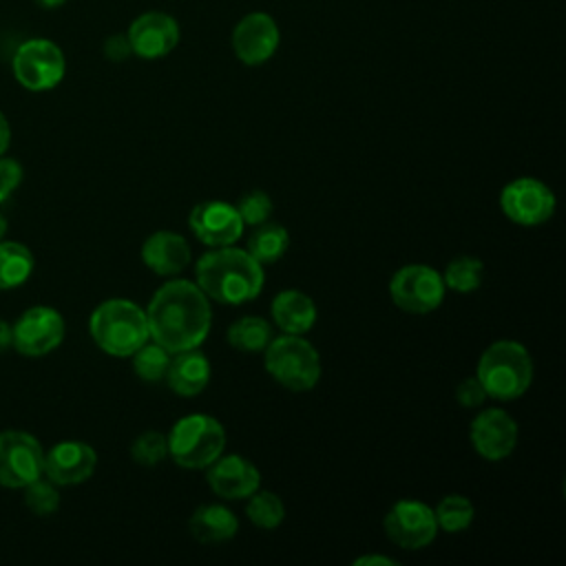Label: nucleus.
Segmentation results:
<instances>
[{"label":"nucleus","instance_id":"nucleus-1","mask_svg":"<svg viewBox=\"0 0 566 566\" xmlns=\"http://www.w3.org/2000/svg\"><path fill=\"white\" fill-rule=\"evenodd\" d=\"M144 310L150 340L170 354L201 347L212 327L210 298L188 279L161 283Z\"/></svg>","mask_w":566,"mask_h":566},{"label":"nucleus","instance_id":"nucleus-2","mask_svg":"<svg viewBox=\"0 0 566 566\" xmlns=\"http://www.w3.org/2000/svg\"><path fill=\"white\" fill-rule=\"evenodd\" d=\"M195 283L214 303L243 305L263 292L265 270L245 248H210L195 263Z\"/></svg>","mask_w":566,"mask_h":566},{"label":"nucleus","instance_id":"nucleus-3","mask_svg":"<svg viewBox=\"0 0 566 566\" xmlns=\"http://www.w3.org/2000/svg\"><path fill=\"white\" fill-rule=\"evenodd\" d=\"M88 334L104 354L113 358H130L146 340H150L146 310L130 298H106L91 312Z\"/></svg>","mask_w":566,"mask_h":566},{"label":"nucleus","instance_id":"nucleus-4","mask_svg":"<svg viewBox=\"0 0 566 566\" xmlns=\"http://www.w3.org/2000/svg\"><path fill=\"white\" fill-rule=\"evenodd\" d=\"M535 365L531 352L511 338L491 343L478 358L475 378L486 396L500 402L517 400L533 385Z\"/></svg>","mask_w":566,"mask_h":566},{"label":"nucleus","instance_id":"nucleus-5","mask_svg":"<svg viewBox=\"0 0 566 566\" xmlns=\"http://www.w3.org/2000/svg\"><path fill=\"white\" fill-rule=\"evenodd\" d=\"M263 367L274 382L294 394L314 389L323 374L318 349L305 336L283 332L263 349Z\"/></svg>","mask_w":566,"mask_h":566},{"label":"nucleus","instance_id":"nucleus-6","mask_svg":"<svg viewBox=\"0 0 566 566\" xmlns=\"http://www.w3.org/2000/svg\"><path fill=\"white\" fill-rule=\"evenodd\" d=\"M166 440L168 458H172L177 467L199 471L226 451L228 436L219 418L210 413H188L170 427Z\"/></svg>","mask_w":566,"mask_h":566},{"label":"nucleus","instance_id":"nucleus-7","mask_svg":"<svg viewBox=\"0 0 566 566\" xmlns=\"http://www.w3.org/2000/svg\"><path fill=\"white\" fill-rule=\"evenodd\" d=\"M11 71L22 88L31 93H44L64 80L66 57L53 40L29 38L15 49L11 57Z\"/></svg>","mask_w":566,"mask_h":566},{"label":"nucleus","instance_id":"nucleus-8","mask_svg":"<svg viewBox=\"0 0 566 566\" xmlns=\"http://www.w3.org/2000/svg\"><path fill=\"white\" fill-rule=\"evenodd\" d=\"M447 287L442 272L427 263H407L389 279L394 305L407 314H431L444 301Z\"/></svg>","mask_w":566,"mask_h":566},{"label":"nucleus","instance_id":"nucleus-9","mask_svg":"<svg viewBox=\"0 0 566 566\" xmlns=\"http://www.w3.org/2000/svg\"><path fill=\"white\" fill-rule=\"evenodd\" d=\"M13 349L24 358H42L55 352L64 336V316L51 305H31L13 323Z\"/></svg>","mask_w":566,"mask_h":566},{"label":"nucleus","instance_id":"nucleus-10","mask_svg":"<svg viewBox=\"0 0 566 566\" xmlns=\"http://www.w3.org/2000/svg\"><path fill=\"white\" fill-rule=\"evenodd\" d=\"M555 208L553 188L537 177H517L500 190V210L515 226H542L555 214Z\"/></svg>","mask_w":566,"mask_h":566},{"label":"nucleus","instance_id":"nucleus-11","mask_svg":"<svg viewBox=\"0 0 566 566\" xmlns=\"http://www.w3.org/2000/svg\"><path fill=\"white\" fill-rule=\"evenodd\" d=\"M44 475V447L22 429L0 431V486L24 489Z\"/></svg>","mask_w":566,"mask_h":566},{"label":"nucleus","instance_id":"nucleus-12","mask_svg":"<svg viewBox=\"0 0 566 566\" xmlns=\"http://www.w3.org/2000/svg\"><path fill=\"white\" fill-rule=\"evenodd\" d=\"M382 528L387 539L405 551L427 548L440 533L433 506L413 497L394 502L382 517Z\"/></svg>","mask_w":566,"mask_h":566},{"label":"nucleus","instance_id":"nucleus-13","mask_svg":"<svg viewBox=\"0 0 566 566\" xmlns=\"http://www.w3.org/2000/svg\"><path fill=\"white\" fill-rule=\"evenodd\" d=\"M281 44V29L265 11H250L232 29L230 46L245 66H261L274 57Z\"/></svg>","mask_w":566,"mask_h":566},{"label":"nucleus","instance_id":"nucleus-14","mask_svg":"<svg viewBox=\"0 0 566 566\" xmlns=\"http://www.w3.org/2000/svg\"><path fill=\"white\" fill-rule=\"evenodd\" d=\"M517 422L502 407L480 409L469 427V442L473 451L486 462H500L509 458L517 447Z\"/></svg>","mask_w":566,"mask_h":566},{"label":"nucleus","instance_id":"nucleus-15","mask_svg":"<svg viewBox=\"0 0 566 566\" xmlns=\"http://www.w3.org/2000/svg\"><path fill=\"white\" fill-rule=\"evenodd\" d=\"M188 228L206 248L234 245L243 237V221L234 208L223 199H206L188 212Z\"/></svg>","mask_w":566,"mask_h":566},{"label":"nucleus","instance_id":"nucleus-16","mask_svg":"<svg viewBox=\"0 0 566 566\" xmlns=\"http://www.w3.org/2000/svg\"><path fill=\"white\" fill-rule=\"evenodd\" d=\"M126 35L135 57L161 60L177 49L181 40V27L175 15L153 9V11L139 13L128 24Z\"/></svg>","mask_w":566,"mask_h":566},{"label":"nucleus","instance_id":"nucleus-17","mask_svg":"<svg viewBox=\"0 0 566 566\" xmlns=\"http://www.w3.org/2000/svg\"><path fill=\"white\" fill-rule=\"evenodd\" d=\"M206 482L221 500H245L261 486L259 467L241 453H221L206 469Z\"/></svg>","mask_w":566,"mask_h":566},{"label":"nucleus","instance_id":"nucleus-18","mask_svg":"<svg viewBox=\"0 0 566 566\" xmlns=\"http://www.w3.org/2000/svg\"><path fill=\"white\" fill-rule=\"evenodd\" d=\"M97 469V453L84 440H60L44 451V478L57 486H75Z\"/></svg>","mask_w":566,"mask_h":566},{"label":"nucleus","instance_id":"nucleus-19","mask_svg":"<svg viewBox=\"0 0 566 566\" xmlns=\"http://www.w3.org/2000/svg\"><path fill=\"white\" fill-rule=\"evenodd\" d=\"M139 256L153 274L177 276L190 265L192 250L184 234L172 230H155L144 239Z\"/></svg>","mask_w":566,"mask_h":566},{"label":"nucleus","instance_id":"nucleus-20","mask_svg":"<svg viewBox=\"0 0 566 566\" xmlns=\"http://www.w3.org/2000/svg\"><path fill=\"white\" fill-rule=\"evenodd\" d=\"M210 378L212 365L208 356L199 347H195L170 356L164 382L172 394L181 398H195L210 385Z\"/></svg>","mask_w":566,"mask_h":566},{"label":"nucleus","instance_id":"nucleus-21","mask_svg":"<svg viewBox=\"0 0 566 566\" xmlns=\"http://www.w3.org/2000/svg\"><path fill=\"white\" fill-rule=\"evenodd\" d=\"M270 316H272V323L283 334L305 336L316 325L318 310L310 294H305L296 287H290V290H281L272 298Z\"/></svg>","mask_w":566,"mask_h":566},{"label":"nucleus","instance_id":"nucleus-22","mask_svg":"<svg viewBox=\"0 0 566 566\" xmlns=\"http://www.w3.org/2000/svg\"><path fill=\"white\" fill-rule=\"evenodd\" d=\"M188 531L201 544H221L239 533V520L223 504H201L188 517Z\"/></svg>","mask_w":566,"mask_h":566},{"label":"nucleus","instance_id":"nucleus-23","mask_svg":"<svg viewBox=\"0 0 566 566\" xmlns=\"http://www.w3.org/2000/svg\"><path fill=\"white\" fill-rule=\"evenodd\" d=\"M35 270V256L29 245L0 239V290H15L24 285Z\"/></svg>","mask_w":566,"mask_h":566},{"label":"nucleus","instance_id":"nucleus-24","mask_svg":"<svg viewBox=\"0 0 566 566\" xmlns=\"http://www.w3.org/2000/svg\"><path fill=\"white\" fill-rule=\"evenodd\" d=\"M290 248V232L281 223H272L270 219L254 226V230L248 234L245 250L252 259H256L263 268L270 263H276Z\"/></svg>","mask_w":566,"mask_h":566},{"label":"nucleus","instance_id":"nucleus-25","mask_svg":"<svg viewBox=\"0 0 566 566\" xmlns=\"http://www.w3.org/2000/svg\"><path fill=\"white\" fill-rule=\"evenodd\" d=\"M272 338H274L272 325L263 316H256V314L239 316L226 329L228 345L237 352H243V354L263 352Z\"/></svg>","mask_w":566,"mask_h":566},{"label":"nucleus","instance_id":"nucleus-26","mask_svg":"<svg viewBox=\"0 0 566 566\" xmlns=\"http://www.w3.org/2000/svg\"><path fill=\"white\" fill-rule=\"evenodd\" d=\"M433 515L440 531L455 535V533H464L473 524L475 506L467 495L449 493L433 506Z\"/></svg>","mask_w":566,"mask_h":566},{"label":"nucleus","instance_id":"nucleus-27","mask_svg":"<svg viewBox=\"0 0 566 566\" xmlns=\"http://www.w3.org/2000/svg\"><path fill=\"white\" fill-rule=\"evenodd\" d=\"M245 517L261 531H274L285 520L283 500L268 489H256L250 497H245Z\"/></svg>","mask_w":566,"mask_h":566},{"label":"nucleus","instance_id":"nucleus-28","mask_svg":"<svg viewBox=\"0 0 566 566\" xmlns=\"http://www.w3.org/2000/svg\"><path fill=\"white\" fill-rule=\"evenodd\" d=\"M484 279V263L478 256H455L447 263L442 272V281L447 290H453L458 294H471L482 285Z\"/></svg>","mask_w":566,"mask_h":566},{"label":"nucleus","instance_id":"nucleus-29","mask_svg":"<svg viewBox=\"0 0 566 566\" xmlns=\"http://www.w3.org/2000/svg\"><path fill=\"white\" fill-rule=\"evenodd\" d=\"M170 352H166L161 345H157L155 340H146L133 356H130V365L133 371L139 380L144 382H159L166 376L168 363H170Z\"/></svg>","mask_w":566,"mask_h":566},{"label":"nucleus","instance_id":"nucleus-30","mask_svg":"<svg viewBox=\"0 0 566 566\" xmlns=\"http://www.w3.org/2000/svg\"><path fill=\"white\" fill-rule=\"evenodd\" d=\"M22 502L24 506L38 515V517H49L53 515L57 509H60V486L53 484L49 478L40 475L38 480L29 482L24 489H22Z\"/></svg>","mask_w":566,"mask_h":566},{"label":"nucleus","instance_id":"nucleus-31","mask_svg":"<svg viewBox=\"0 0 566 566\" xmlns=\"http://www.w3.org/2000/svg\"><path fill=\"white\" fill-rule=\"evenodd\" d=\"M130 458L135 464L142 467H157L168 458V440L166 433L148 429L142 431L133 442H130Z\"/></svg>","mask_w":566,"mask_h":566},{"label":"nucleus","instance_id":"nucleus-32","mask_svg":"<svg viewBox=\"0 0 566 566\" xmlns=\"http://www.w3.org/2000/svg\"><path fill=\"white\" fill-rule=\"evenodd\" d=\"M234 208H237L243 226L254 228V226H259V223L270 219V214L274 210V201H272V197L265 190L256 188V190L243 192L239 197V201L234 203Z\"/></svg>","mask_w":566,"mask_h":566},{"label":"nucleus","instance_id":"nucleus-33","mask_svg":"<svg viewBox=\"0 0 566 566\" xmlns=\"http://www.w3.org/2000/svg\"><path fill=\"white\" fill-rule=\"evenodd\" d=\"M24 168L18 159L9 157L7 153L0 155V203H4L22 184Z\"/></svg>","mask_w":566,"mask_h":566},{"label":"nucleus","instance_id":"nucleus-34","mask_svg":"<svg viewBox=\"0 0 566 566\" xmlns=\"http://www.w3.org/2000/svg\"><path fill=\"white\" fill-rule=\"evenodd\" d=\"M455 400H458V405H462L464 409H478V407H482V405L489 400V396H486L484 387L480 385V380H478L475 376H469V378H464L462 382H458V387H455Z\"/></svg>","mask_w":566,"mask_h":566},{"label":"nucleus","instance_id":"nucleus-35","mask_svg":"<svg viewBox=\"0 0 566 566\" xmlns=\"http://www.w3.org/2000/svg\"><path fill=\"white\" fill-rule=\"evenodd\" d=\"M104 57L111 60V62H124L128 57H133V49H130V42H128V35L126 33H113L104 40Z\"/></svg>","mask_w":566,"mask_h":566},{"label":"nucleus","instance_id":"nucleus-36","mask_svg":"<svg viewBox=\"0 0 566 566\" xmlns=\"http://www.w3.org/2000/svg\"><path fill=\"white\" fill-rule=\"evenodd\" d=\"M354 564L356 566H396L398 564V559H394V557H389V555H360V557H356L354 559Z\"/></svg>","mask_w":566,"mask_h":566},{"label":"nucleus","instance_id":"nucleus-37","mask_svg":"<svg viewBox=\"0 0 566 566\" xmlns=\"http://www.w3.org/2000/svg\"><path fill=\"white\" fill-rule=\"evenodd\" d=\"M11 146V124L7 115L0 111V155H4Z\"/></svg>","mask_w":566,"mask_h":566},{"label":"nucleus","instance_id":"nucleus-38","mask_svg":"<svg viewBox=\"0 0 566 566\" xmlns=\"http://www.w3.org/2000/svg\"><path fill=\"white\" fill-rule=\"evenodd\" d=\"M13 345V334H11V323L0 318V354H4L7 349H11Z\"/></svg>","mask_w":566,"mask_h":566},{"label":"nucleus","instance_id":"nucleus-39","mask_svg":"<svg viewBox=\"0 0 566 566\" xmlns=\"http://www.w3.org/2000/svg\"><path fill=\"white\" fill-rule=\"evenodd\" d=\"M40 7H44V9H57L60 4H64L66 0H35Z\"/></svg>","mask_w":566,"mask_h":566},{"label":"nucleus","instance_id":"nucleus-40","mask_svg":"<svg viewBox=\"0 0 566 566\" xmlns=\"http://www.w3.org/2000/svg\"><path fill=\"white\" fill-rule=\"evenodd\" d=\"M7 230H9V221H7V217L0 212V239H4Z\"/></svg>","mask_w":566,"mask_h":566}]
</instances>
